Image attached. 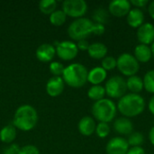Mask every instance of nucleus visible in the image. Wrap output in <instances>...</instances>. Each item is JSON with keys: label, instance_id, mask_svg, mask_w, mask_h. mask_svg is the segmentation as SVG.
Listing matches in <instances>:
<instances>
[{"label": "nucleus", "instance_id": "nucleus-1", "mask_svg": "<svg viewBox=\"0 0 154 154\" xmlns=\"http://www.w3.org/2000/svg\"><path fill=\"white\" fill-rule=\"evenodd\" d=\"M145 106V100L141 95L128 93L119 99L116 107L124 117L131 118L141 115L144 111Z\"/></svg>", "mask_w": 154, "mask_h": 154}, {"label": "nucleus", "instance_id": "nucleus-2", "mask_svg": "<svg viewBox=\"0 0 154 154\" xmlns=\"http://www.w3.org/2000/svg\"><path fill=\"white\" fill-rule=\"evenodd\" d=\"M38 122V114L35 108L30 105H23L17 108L14 116V126L19 130L27 132L35 127Z\"/></svg>", "mask_w": 154, "mask_h": 154}, {"label": "nucleus", "instance_id": "nucleus-3", "mask_svg": "<svg viewBox=\"0 0 154 154\" xmlns=\"http://www.w3.org/2000/svg\"><path fill=\"white\" fill-rule=\"evenodd\" d=\"M88 71L87 68L80 63H72L65 68L62 79L69 87L79 88L83 87L88 81Z\"/></svg>", "mask_w": 154, "mask_h": 154}, {"label": "nucleus", "instance_id": "nucleus-4", "mask_svg": "<svg viewBox=\"0 0 154 154\" xmlns=\"http://www.w3.org/2000/svg\"><path fill=\"white\" fill-rule=\"evenodd\" d=\"M117 113L116 105L109 98L96 101L92 106V115L99 123H110Z\"/></svg>", "mask_w": 154, "mask_h": 154}, {"label": "nucleus", "instance_id": "nucleus-5", "mask_svg": "<svg viewBox=\"0 0 154 154\" xmlns=\"http://www.w3.org/2000/svg\"><path fill=\"white\" fill-rule=\"evenodd\" d=\"M93 24L94 23L88 18H78L69 24L68 33L74 41L79 42L81 40H86L87 37L92 34Z\"/></svg>", "mask_w": 154, "mask_h": 154}, {"label": "nucleus", "instance_id": "nucleus-6", "mask_svg": "<svg viewBox=\"0 0 154 154\" xmlns=\"http://www.w3.org/2000/svg\"><path fill=\"white\" fill-rule=\"evenodd\" d=\"M117 69L126 77H132L137 74L140 69V63L131 53H122L116 59Z\"/></svg>", "mask_w": 154, "mask_h": 154}, {"label": "nucleus", "instance_id": "nucleus-7", "mask_svg": "<svg viewBox=\"0 0 154 154\" xmlns=\"http://www.w3.org/2000/svg\"><path fill=\"white\" fill-rule=\"evenodd\" d=\"M106 95L114 99H120L126 94V80L121 76H113L105 85Z\"/></svg>", "mask_w": 154, "mask_h": 154}, {"label": "nucleus", "instance_id": "nucleus-8", "mask_svg": "<svg viewBox=\"0 0 154 154\" xmlns=\"http://www.w3.org/2000/svg\"><path fill=\"white\" fill-rule=\"evenodd\" d=\"M62 11L69 17L81 18L88 11V5L84 0H66L62 4Z\"/></svg>", "mask_w": 154, "mask_h": 154}, {"label": "nucleus", "instance_id": "nucleus-9", "mask_svg": "<svg viewBox=\"0 0 154 154\" xmlns=\"http://www.w3.org/2000/svg\"><path fill=\"white\" fill-rule=\"evenodd\" d=\"M56 53L63 60H71L75 59L79 53L77 44L71 41H64L57 44Z\"/></svg>", "mask_w": 154, "mask_h": 154}, {"label": "nucleus", "instance_id": "nucleus-10", "mask_svg": "<svg viewBox=\"0 0 154 154\" xmlns=\"http://www.w3.org/2000/svg\"><path fill=\"white\" fill-rule=\"evenodd\" d=\"M132 9V5L128 0H114L108 5V12L116 17H124Z\"/></svg>", "mask_w": 154, "mask_h": 154}, {"label": "nucleus", "instance_id": "nucleus-11", "mask_svg": "<svg viewBox=\"0 0 154 154\" xmlns=\"http://www.w3.org/2000/svg\"><path fill=\"white\" fill-rule=\"evenodd\" d=\"M129 150L127 140L123 137H114L106 144V154H126Z\"/></svg>", "mask_w": 154, "mask_h": 154}, {"label": "nucleus", "instance_id": "nucleus-12", "mask_svg": "<svg viewBox=\"0 0 154 154\" xmlns=\"http://www.w3.org/2000/svg\"><path fill=\"white\" fill-rule=\"evenodd\" d=\"M136 36L141 44L149 46L154 42V25L151 23H144L137 29Z\"/></svg>", "mask_w": 154, "mask_h": 154}, {"label": "nucleus", "instance_id": "nucleus-13", "mask_svg": "<svg viewBox=\"0 0 154 154\" xmlns=\"http://www.w3.org/2000/svg\"><path fill=\"white\" fill-rule=\"evenodd\" d=\"M65 83L60 77H53L50 79L46 84V91L47 94L51 97H58L64 90Z\"/></svg>", "mask_w": 154, "mask_h": 154}, {"label": "nucleus", "instance_id": "nucleus-14", "mask_svg": "<svg viewBox=\"0 0 154 154\" xmlns=\"http://www.w3.org/2000/svg\"><path fill=\"white\" fill-rule=\"evenodd\" d=\"M114 130L116 133L120 135H130L134 131V125L132 121L127 117H119L117 118L113 125Z\"/></svg>", "mask_w": 154, "mask_h": 154}, {"label": "nucleus", "instance_id": "nucleus-15", "mask_svg": "<svg viewBox=\"0 0 154 154\" xmlns=\"http://www.w3.org/2000/svg\"><path fill=\"white\" fill-rule=\"evenodd\" d=\"M126 21L129 26L138 29L142 24L144 23V14L143 10L135 7L132 8L126 15Z\"/></svg>", "mask_w": 154, "mask_h": 154}, {"label": "nucleus", "instance_id": "nucleus-16", "mask_svg": "<svg viewBox=\"0 0 154 154\" xmlns=\"http://www.w3.org/2000/svg\"><path fill=\"white\" fill-rule=\"evenodd\" d=\"M56 54V49L49 43H43L40 45L36 51V57L40 61L49 62Z\"/></svg>", "mask_w": 154, "mask_h": 154}, {"label": "nucleus", "instance_id": "nucleus-17", "mask_svg": "<svg viewBox=\"0 0 154 154\" xmlns=\"http://www.w3.org/2000/svg\"><path fill=\"white\" fill-rule=\"evenodd\" d=\"M96 122L90 116H84L79 122V132L84 136H90L96 132Z\"/></svg>", "mask_w": 154, "mask_h": 154}, {"label": "nucleus", "instance_id": "nucleus-18", "mask_svg": "<svg viewBox=\"0 0 154 154\" xmlns=\"http://www.w3.org/2000/svg\"><path fill=\"white\" fill-rule=\"evenodd\" d=\"M134 56L140 63H146L151 60L152 54L151 51V47L145 44H138L135 46L134 51Z\"/></svg>", "mask_w": 154, "mask_h": 154}, {"label": "nucleus", "instance_id": "nucleus-19", "mask_svg": "<svg viewBox=\"0 0 154 154\" xmlns=\"http://www.w3.org/2000/svg\"><path fill=\"white\" fill-rule=\"evenodd\" d=\"M107 72L102 67H96L88 71V81L91 83L93 86L100 85L106 79Z\"/></svg>", "mask_w": 154, "mask_h": 154}, {"label": "nucleus", "instance_id": "nucleus-20", "mask_svg": "<svg viewBox=\"0 0 154 154\" xmlns=\"http://www.w3.org/2000/svg\"><path fill=\"white\" fill-rule=\"evenodd\" d=\"M88 53L94 60H103L107 54V47L102 42H94L89 45Z\"/></svg>", "mask_w": 154, "mask_h": 154}, {"label": "nucleus", "instance_id": "nucleus-21", "mask_svg": "<svg viewBox=\"0 0 154 154\" xmlns=\"http://www.w3.org/2000/svg\"><path fill=\"white\" fill-rule=\"evenodd\" d=\"M126 87L127 89L131 91V93L139 94L143 89V80L137 75L129 77L126 79Z\"/></svg>", "mask_w": 154, "mask_h": 154}, {"label": "nucleus", "instance_id": "nucleus-22", "mask_svg": "<svg viewBox=\"0 0 154 154\" xmlns=\"http://www.w3.org/2000/svg\"><path fill=\"white\" fill-rule=\"evenodd\" d=\"M16 137V128L14 125H8L0 131V140L5 143H11Z\"/></svg>", "mask_w": 154, "mask_h": 154}, {"label": "nucleus", "instance_id": "nucleus-23", "mask_svg": "<svg viewBox=\"0 0 154 154\" xmlns=\"http://www.w3.org/2000/svg\"><path fill=\"white\" fill-rule=\"evenodd\" d=\"M105 96H106L105 87H103L101 85L92 86L88 91V97L94 101L101 100V99L105 98Z\"/></svg>", "mask_w": 154, "mask_h": 154}, {"label": "nucleus", "instance_id": "nucleus-24", "mask_svg": "<svg viewBox=\"0 0 154 154\" xmlns=\"http://www.w3.org/2000/svg\"><path fill=\"white\" fill-rule=\"evenodd\" d=\"M57 2L55 0H42L39 3V8L41 12L44 14H51L56 11Z\"/></svg>", "mask_w": 154, "mask_h": 154}, {"label": "nucleus", "instance_id": "nucleus-25", "mask_svg": "<svg viewBox=\"0 0 154 154\" xmlns=\"http://www.w3.org/2000/svg\"><path fill=\"white\" fill-rule=\"evenodd\" d=\"M127 143L131 147H142L144 143V136L139 132H133L130 135H128Z\"/></svg>", "mask_w": 154, "mask_h": 154}, {"label": "nucleus", "instance_id": "nucleus-26", "mask_svg": "<svg viewBox=\"0 0 154 154\" xmlns=\"http://www.w3.org/2000/svg\"><path fill=\"white\" fill-rule=\"evenodd\" d=\"M108 17H109V12L102 7L97 8L93 13V19L96 22V23H101L105 25V23L108 20Z\"/></svg>", "mask_w": 154, "mask_h": 154}, {"label": "nucleus", "instance_id": "nucleus-27", "mask_svg": "<svg viewBox=\"0 0 154 154\" xmlns=\"http://www.w3.org/2000/svg\"><path fill=\"white\" fill-rule=\"evenodd\" d=\"M143 80V88L148 93L154 94V69L147 71Z\"/></svg>", "mask_w": 154, "mask_h": 154}, {"label": "nucleus", "instance_id": "nucleus-28", "mask_svg": "<svg viewBox=\"0 0 154 154\" xmlns=\"http://www.w3.org/2000/svg\"><path fill=\"white\" fill-rule=\"evenodd\" d=\"M67 15L62 10H56L50 15V22L55 26L62 25L66 21Z\"/></svg>", "mask_w": 154, "mask_h": 154}, {"label": "nucleus", "instance_id": "nucleus-29", "mask_svg": "<svg viewBox=\"0 0 154 154\" xmlns=\"http://www.w3.org/2000/svg\"><path fill=\"white\" fill-rule=\"evenodd\" d=\"M111 132V128L109 124L107 123H98L96 127V134L99 138H106L109 135Z\"/></svg>", "mask_w": 154, "mask_h": 154}, {"label": "nucleus", "instance_id": "nucleus-30", "mask_svg": "<svg viewBox=\"0 0 154 154\" xmlns=\"http://www.w3.org/2000/svg\"><path fill=\"white\" fill-rule=\"evenodd\" d=\"M101 67L106 70H112L116 68V59L113 56H106L101 62Z\"/></svg>", "mask_w": 154, "mask_h": 154}, {"label": "nucleus", "instance_id": "nucleus-31", "mask_svg": "<svg viewBox=\"0 0 154 154\" xmlns=\"http://www.w3.org/2000/svg\"><path fill=\"white\" fill-rule=\"evenodd\" d=\"M64 69H65V68H64L63 64L60 62H58V61H53L50 65V70L54 75V77L62 76Z\"/></svg>", "mask_w": 154, "mask_h": 154}, {"label": "nucleus", "instance_id": "nucleus-32", "mask_svg": "<svg viewBox=\"0 0 154 154\" xmlns=\"http://www.w3.org/2000/svg\"><path fill=\"white\" fill-rule=\"evenodd\" d=\"M18 154H40V152L33 145H26L23 148H20Z\"/></svg>", "mask_w": 154, "mask_h": 154}, {"label": "nucleus", "instance_id": "nucleus-33", "mask_svg": "<svg viewBox=\"0 0 154 154\" xmlns=\"http://www.w3.org/2000/svg\"><path fill=\"white\" fill-rule=\"evenodd\" d=\"M106 29H105V25L101 24V23H94L93 24V28H92V33L96 34V35H102L105 32Z\"/></svg>", "mask_w": 154, "mask_h": 154}, {"label": "nucleus", "instance_id": "nucleus-34", "mask_svg": "<svg viewBox=\"0 0 154 154\" xmlns=\"http://www.w3.org/2000/svg\"><path fill=\"white\" fill-rule=\"evenodd\" d=\"M19 151L20 147L17 144H11L4 150L3 154H18Z\"/></svg>", "mask_w": 154, "mask_h": 154}, {"label": "nucleus", "instance_id": "nucleus-35", "mask_svg": "<svg viewBox=\"0 0 154 154\" xmlns=\"http://www.w3.org/2000/svg\"><path fill=\"white\" fill-rule=\"evenodd\" d=\"M131 5L135 6V8H143V7H145L147 5H149V1L148 0H132L130 1Z\"/></svg>", "mask_w": 154, "mask_h": 154}, {"label": "nucleus", "instance_id": "nucleus-36", "mask_svg": "<svg viewBox=\"0 0 154 154\" xmlns=\"http://www.w3.org/2000/svg\"><path fill=\"white\" fill-rule=\"evenodd\" d=\"M76 44H77V47H78L79 51H88V48H89V45H90L87 40L79 41L78 43H76Z\"/></svg>", "mask_w": 154, "mask_h": 154}, {"label": "nucleus", "instance_id": "nucleus-37", "mask_svg": "<svg viewBox=\"0 0 154 154\" xmlns=\"http://www.w3.org/2000/svg\"><path fill=\"white\" fill-rule=\"evenodd\" d=\"M126 154H145V151L143 147H131Z\"/></svg>", "mask_w": 154, "mask_h": 154}, {"label": "nucleus", "instance_id": "nucleus-38", "mask_svg": "<svg viewBox=\"0 0 154 154\" xmlns=\"http://www.w3.org/2000/svg\"><path fill=\"white\" fill-rule=\"evenodd\" d=\"M148 13H149L150 16L154 20V1L149 3V5H148Z\"/></svg>", "mask_w": 154, "mask_h": 154}, {"label": "nucleus", "instance_id": "nucleus-39", "mask_svg": "<svg viewBox=\"0 0 154 154\" xmlns=\"http://www.w3.org/2000/svg\"><path fill=\"white\" fill-rule=\"evenodd\" d=\"M148 108L150 110V112L152 113V115L154 116V94L152 95V97H151L149 104H148Z\"/></svg>", "mask_w": 154, "mask_h": 154}, {"label": "nucleus", "instance_id": "nucleus-40", "mask_svg": "<svg viewBox=\"0 0 154 154\" xmlns=\"http://www.w3.org/2000/svg\"><path fill=\"white\" fill-rule=\"evenodd\" d=\"M149 140L151 142V143L154 146V126H152L150 130V133H149Z\"/></svg>", "mask_w": 154, "mask_h": 154}, {"label": "nucleus", "instance_id": "nucleus-41", "mask_svg": "<svg viewBox=\"0 0 154 154\" xmlns=\"http://www.w3.org/2000/svg\"><path fill=\"white\" fill-rule=\"evenodd\" d=\"M151 51H152V57H154V42L151 44Z\"/></svg>", "mask_w": 154, "mask_h": 154}]
</instances>
